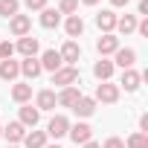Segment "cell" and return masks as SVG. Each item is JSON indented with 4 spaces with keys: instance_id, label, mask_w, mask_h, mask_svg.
<instances>
[{
    "instance_id": "cell-9",
    "label": "cell",
    "mask_w": 148,
    "mask_h": 148,
    "mask_svg": "<svg viewBox=\"0 0 148 148\" xmlns=\"http://www.w3.org/2000/svg\"><path fill=\"white\" fill-rule=\"evenodd\" d=\"M18 76H21V64L18 61H12V58L0 61V79H3V82H15Z\"/></svg>"
},
{
    "instance_id": "cell-12",
    "label": "cell",
    "mask_w": 148,
    "mask_h": 148,
    "mask_svg": "<svg viewBox=\"0 0 148 148\" xmlns=\"http://www.w3.org/2000/svg\"><path fill=\"white\" fill-rule=\"evenodd\" d=\"M79 99H82V90H76V87H64V90L55 96V102H58L61 108H73Z\"/></svg>"
},
{
    "instance_id": "cell-2",
    "label": "cell",
    "mask_w": 148,
    "mask_h": 148,
    "mask_svg": "<svg viewBox=\"0 0 148 148\" xmlns=\"http://www.w3.org/2000/svg\"><path fill=\"white\" fill-rule=\"evenodd\" d=\"M67 131H70V119L58 113V116H52V119H49V125H47V131H44V134H47V136H52V139H61V136H67Z\"/></svg>"
},
{
    "instance_id": "cell-32",
    "label": "cell",
    "mask_w": 148,
    "mask_h": 148,
    "mask_svg": "<svg viewBox=\"0 0 148 148\" xmlns=\"http://www.w3.org/2000/svg\"><path fill=\"white\" fill-rule=\"evenodd\" d=\"M136 32H139V35H148V21H142V23H136Z\"/></svg>"
},
{
    "instance_id": "cell-8",
    "label": "cell",
    "mask_w": 148,
    "mask_h": 148,
    "mask_svg": "<svg viewBox=\"0 0 148 148\" xmlns=\"http://www.w3.org/2000/svg\"><path fill=\"white\" fill-rule=\"evenodd\" d=\"M96 26H99L105 35H110V32L116 29V15H113L110 9H102V12L96 15Z\"/></svg>"
},
{
    "instance_id": "cell-13",
    "label": "cell",
    "mask_w": 148,
    "mask_h": 148,
    "mask_svg": "<svg viewBox=\"0 0 148 148\" xmlns=\"http://www.w3.org/2000/svg\"><path fill=\"white\" fill-rule=\"evenodd\" d=\"M73 110H76L79 116H84V119H87V116H93V113H96V99H93V96H82L76 105H73Z\"/></svg>"
},
{
    "instance_id": "cell-4",
    "label": "cell",
    "mask_w": 148,
    "mask_h": 148,
    "mask_svg": "<svg viewBox=\"0 0 148 148\" xmlns=\"http://www.w3.org/2000/svg\"><path fill=\"white\" fill-rule=\"evenodd\" d=\"M67 134H70V139L76 142V145H84V142H90V139H93V128H90L87 122H79V125H73Z\"/></svg>"
},
{
    "instance_id": "cell-28",
    "label": "cell",
    "mask_w": 148,
    "mask_h": 148,
    "mask_svg": "<svg viewBox=\"0 0 148 148\" xmlns=\"http://www.w3.org/2000/svg\"><path fill=\"white\" fill-rule=\"evenodd\" d=\"M76 9H79V0H61V3H58V12L61 15H76Z\"/></svg>"
},
{
    "instance_id": "cell-36",
    "label": "cell",
    "mask_w": 148,
    "mask_h": 148,
    "mask_svg": "<svg viewBox=\"0 0 148 148\" xmlns=\"http://www.w3.org/2000/svg\"><path fill=\"white\" fill-rule=\"evenodd\" d=\"M82 3H84V6H96V3H99V0H82Z\"/></svg>"
},
{
    "instance_id": "cell-19",
    "label": "cell",
    "mask_w": 148,
    "mask_h": 148,
    "mask_svg": "<svg viewBox=\"0 0 148 148\" xmlns=\"http://www.w3.org/2000/svg\"><path fill=\"white\" fill-rule=\"evenodd\" d=\"M64 29H67V35H70V38H79V35L84 32V21H82L79 15H70V18H67V23H64Z\"/></svg>"
},
{
    "instance_id": "cell-39",
    "label": "cell",
    "mask_w": 148,
    "mask_h": 148,
    "mask_svg": "<svg viewBox=\"0 0 148 148\" xmlns=\"http://www.w3.org/2000/svg\"><path fill=\"white\" fill-rule=\"evenodd\" d=\"M9 148H18V145H9Z\"/></svg>"
},
{
    "instance_id": "cell-22",
    "label": "cell",
    "mask_w": 148,
    "mask_h": 148,
    "mask_svg": "<svg viewBox=\"0 0 148 148\" xmlns=\"http://www.w3.org/2000/svg\"><path fill=\"white\" fill-rule=\"evenodd\" d=\"M23 145H26V148H44V145H47V134H44V131H29V134L23 136Z\"/></svg>"
},
{
    "instance_id": "cell-30",
    "label": "cell",
    "mask_w": 148,
    "mask_h": 148,
    "mask_svg": "<svg viewBox=\"0 0 148 148\" xmlns=\"http://www.w3.org/2000/svg\"><path fill=\"white\" fill-rule=\"evenodd\" d=\"M23 3H26L29 12H41V9H47V0H23Z\"/></svg>"
},
{
    "instance_id": "cell-14",
    "label": "cell",
    "mask_w": 148,
    "mask_h": 148,
    "mask_svg": "<svg viewBox=\"0 0 148 148\" xmlns=\"http://www.w3.org/2000/svg\"><path fill=\"white\" fill-rule=\"evenodd\" d=\"M38 119H41V110H38V108H32V105H23V108H21V125H23V128H35Z\"/></svg>"
},
{
    "instance_id": "cell-27",
    "label": "cell",
    "mask_w": 148,
    "mask_h": 148,
    "mask_svg": "<svg viewBox=\"0 0 148 148\" xmlns=\"http://www.w3.org/2000/svg\"><path fill=\"white\" fill-rule=\"evenodd\" d=\"M128 148H148V136L139 134V131L131 134V136H128Z\"/></svg>"
},
{
    "instance_id": "cell-16",
    "label": "cell",
    "mask_w": 148,
    "mask_h": 148,
    "mask_svg": "<svg viewBox=\"0 0 148 148\" xmlns=\"http://www.w3.org/2000/svg\"><path fill=\"white\" fill-rule=\"evenodd\" d=\"M3 136H6L9 142H23V136H26V128H23L21 122H9V125L3 128Z\"/></svg>"
},
{
    "instance_id": "cell-15",
    "label": "cell",
    "mask_w": 148,
    "mask_h": 148,
    "mask_svg": "<svg viewBox=\"0 0 148 148\" xmlns=\"http://www.w3.org/2000/svg\"><path fill=\"white\" fill-rule=\"evenodd\" d=\"M113 55H116V64H119L122 70H131V67H134V61H136V52H134L131 47H125V49L119 47V49H116Z\"/></svg>"
},
{
    "instance_id": "cell-21",
    "label": "cell",
    "mask_w": 148,
    "mask_h": 148,
    "mask_svg": "<svg viewBox=\"0 0 148 148\" xmlns=\"http://www.w3.org/2000/svg\"><path fill=\"white\" fill-rule=\"evenodd\" d=\"M21 73L26 79H38L41 76V61L38 58H26V61H21Z\"/></svg>"
},
{
    "instance_id": "cell-37",
    "label": "cell",
    "mask_w": 148,
    "mask_h": 148,
    "mask_svg": "<svg viewBox=\"0 0 148 148\" xmlns=\"http://www.w3.org/2000/svg\"><path fill=\"white\" fill-rule=\"evenodd\" d=\"M44 148H61V145H44Z\"/></svg>"
},
{
    "instance_id": "cell-3",
    "label": "cell",
    "mask_w": 148,
    "mask_h": 148,
    "mask_svg": "<svg viewBox=\"0 0 148 148\" xmlns=\"http://www.w3.org/2000/svg\"><path fill=\"white\" fill-rule=\"evenodd\" d=\"M96 102H105V105H113L116 99H119V87L116 84H110V82H102L99 87H96V96H93Z\"/></svg>"
},
{
    "instance_id": "cell-20",
    "label": "cell",
    "mask_w": 148,
    "mask_h": 148,
    "mask_svg": "<svg viewBox=\"0 0 148 148\" xmlns=\"http://www.w3.org/2000/svg\"><path fill=\"white\" fill-rule=\"evenodd\" d=\"M93 76L99 79V82H108L110 76H113V61H96V67H93Z\"/></svg>"
},
{
    "instance_id": "cell-11",
    "label": "cell",
    "mask_w": 148,
    "mask_h": 148,
    "mask_svg": "<svg viewBox=\"0 0 148 148\" xmlns=\"http://www.w3.org/2000/svg\"><path fill=\"white\" fill-rule=\"evenodd\" d=\"M61 55H58V49H47L44 55H41V70H49V73H55V70H61Z\"/></svg>"
},
{
    "instance_id": "cell-10",
    "label": "cell",
    "mask_w": 148,
    "mask_h": 148,
    "mask_svg": "<svg viewBox=\"0 0 148 148\" xmlns=\"http://www.w3.org/2000/svg\"><path fill=\"white\" fill-rule=\"evenodd\" d=\"M18 52H21L23 58H35V55H38V38L23 35V38L18 41Z\"/></svg>"
},
{
    "instance_id": "cell-23",
    "label": "cell",
    "mask_w": 148,
    "mask_h": 148,
    "mask_svg": "<svg viewBox=\"0 0 148 148\" xmlns=\"http://www.w3.org/2000/svg\"><path fill=\"white\" fill-rule=\"evenodd\" d=\"M58 102H55V90H41L38 93V110H52Z\"/></svg>"
},
{
    "instance_id": "cell-5",
    "label": "cell",
    "mask_w": 148,
    "mask_h": 148,
    "mask_svg": "<svg viewBox=\"0 0 148 148\" xmlns=\"http://www.w3.org/2000/svg\"><path fill=\"white\" fill-rule=\"evenodd\" d=\"M58 55H61V61H64L67 67H73V64H76V61L82 58V47H79L76 41H67V44L58 49Z\"/></svg>"
},
{
    "instance_id": "cell-17",
    "label": "cell",
    "mask_w": 148,
    "mask_h": 148,
    "mask_svg": "<svg viewBox=\"0 0 148 148\" xmlns=\"http://www.w3.org/2000/svg\"><path fill=\"white\" fill-rule=\"evenodd\" d=\"M61 23V12L58 9H41V26L44 29H55Z\"/></svg>"
},
{
    "instance_id": "cell-34",
    "label": "cell",
    "mask_w": 148,
    "mask_h": 148,
    "mask_svg": "<svg viewBox=\"0 0 148 148\" xmlns=\"http://www.w3.org/2000/svg\"><path fill=\"white\" fill-rule=\"evenodd\" d=\"M82 148H102V145H99V142H93V139H90V142H84V145H82Z\"/></svg>"
},
{
    "instance_id": "cell-24",
    "label": "cell",
    "mask_w": 148,
    "mask_h": 148,
    "mask_svg": "<svg viewBox=\"0 0 148 148\" xmlns=\"http://www.w3.org/2000/svg\"><path fill=\"white\" fill-rule=\"evenodd\" d=\"M116 29H119L122 35H131V32H136V18H134V15L116 18Z\"/></svg>"
},
{
    "instance_id": "cell-18",
    "label": "cell",
    "mask_w": 148,
    "mask_h": 148,
    "mask_svg": "<svg viewBox=\"0 0 148 148\" xmlns=\"http://www.w3.org/2000/svg\"><path fill=\"white\" fill-rule=\"evenodd\" d=\"M139 82H142V76H139L136 70H125V73H122V82H119V84H122L128 93H134V90L139 87Z\"/></svg>"
},
{
    "instance_id": "cell-25",
    "label": "cell",
    "mask_w": 148,
    "mask_h": 148,
    "mask_svg": "<svg viewBox=\"0 0 148 148\" xmlns=\"http://www.w3.org/2000/svg\"><path fill=\"white\" fill-rule=\"evenodd\" d=\"M12 99L21 102V105L29 102V99H32V84H15V87H12Z\"/></svg>"
},
{
    "instance_id": "cell-33",
    "label": "cell",
    "mask_w": 148,
    "mask_h": 148,
    "mask_svg": "<svg viewBox=\"0 0 148 148\" xmlns=\"http://www.w3.org/2000/svg\"><path fill=\"white\" fill-rule=\"evenodd\" d=\"M139 15H148V0H139Z\"/></svg>"
},
{
    "instance_id": "cell-35",
    "label": "cell",
    "mask_w": 148,
    "mask_h": 148,
    "mask_svg": "<svg viewBox=\"0 0 148 148\" xmlns=\"http://www.w3.org/2000/svg\"><path fill=\"white\" fill-rule=\"evenodd\" d=\"M113 6H128V0H110Z\"/></svg>"
},
{
    "instance_id": "cell-31",
    "label": "cell",
    "mask_w": 148,
    "mask_h": 148,
    "mask_svg": "<svg viewBox=\"0 0 148 148\" xmlns=\"http://www.w3.org/2000/svg\"><path fill=\"white\" fill-rule=\"evenodd\" d=\"M102 148H125V142H122V139H119V136H108V139H105V145H102Z\"/></svg>"
},
{
    "instance_id": "cell-29",
    "label": "cell",
    "mask_w": 148,
    "mask_h": 148,
    "mask_svg": "<svg viewBox=\"0 0 148 148\" xmlns=\"http://www.w3.org/2000/svg\"><path fill=\"white\" fill-rule=\"evenodd\" d=\"M12 52H15V47H12L9 41H0V61H6V58H12Z\"/></svg>"
},
{
    "instance_id": "cell-7",
    "label": "cell",
    "mask_w": 148,
    "mask_h": 148,
    "mask_svg": "<svg viewBox=\"0 0 148 148\" xmlns=\"http://www.w3.org/2000/svg\"><path fill=\"white\" fill-rule=\"evenodd\" d=\"M96 49H99V55L105 58V55H113L116 49H119V38L110 32V35H102L99 41H96Z\"/></svg>"
},
{
    "instance_id": "cell-26",
    "label": "cell",
    "mask_w": 148,
    "mask_h": 148,
    "mask_svg": "<svg viewBox=\"0 0 148 148\" xmlns=\"http://www.w3.org/2000/svg\"><path fill=\"white\" fill-rule=\"evenodd\" d=\"M18 0H0V15H3V18H15L18 15Z\"/></svg>"
},
{
    "instance_id": "cell-6",
    "label": "cell",
    "mask_w": 148,
    "mask_h": 148,
    "mask_svg": "<svg viewBox=\"0 0 148 148\" xmlns=\"http://www.w3.org/2000/svg\"><path fill=\"white\" fill-rule=\"evenodd\" d=\"M9 29H12V35H18V38L29 35V29H32L29 15H15V18H9Z\"/></svg>"
},
{
    "instance_id": "cell-1",
    "label": "cell",
    "mask_w": 148,
    "mask_h": 148,
    "mask_svg": "<svg viewBox=\"0 0 148 148\" xmlns=\"http://www.w3.org/2000/svg\"><path fill=\"white\" fill-rule=\"evenodd\" d=\"M76 82H79V70L76 67H61V70L52 73V84H58V87H73Z\"/></svg>"
},
{
    "instance_id": "cell-38",
    "label": "cell",
    "mask_w": 148,
    "mask_h": 148,
    "mask_svg": "<svg viewBox=\"0 0 148 148\" xmlns=\"http://www.w3.org/2000/svg\"><path fill=\"white\" fill-rule=\"evenodd\" d=\"M0 136H3V128H0Z\"/></svg>"
}]
</instances>
